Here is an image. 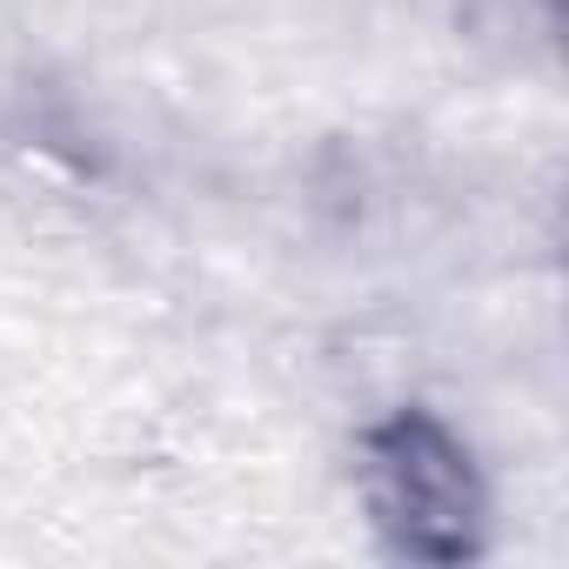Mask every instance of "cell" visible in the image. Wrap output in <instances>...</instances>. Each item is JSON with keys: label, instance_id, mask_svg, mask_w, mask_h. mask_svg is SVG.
<instances>
[{"label": "cell", "instance_id": "1", "mask_svg": "<svg viewBox=\"0 0 569 569\" xmlns=\"http://www.w3.org/2000/svg\"><path fill=\"white\" fill-rule=\"evenodd\" d=\"M356 502L389 562L462 569L489 549V476L476 442L429 402H396L369 416L349 442Z\"/></svg>", "mask_w": 569, "mask_h": 569}, {"label": "cell", "instance_id": "2", "mask_svg": "<svg viewBox=\"0 0 569 569\" xmlns=\"http://www.w3.org/2000/svg\"><path fill=\"white\" fill-rule=\"evenodd\" d=\"M0 161L21 188L68 208H88L114 188V148L94 134V121L68 94H48V88L21 94L0 114Z\"/></svg>", "mask_w": 569, "mask_h": 569}]
</instances>
